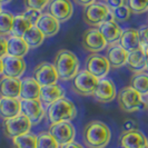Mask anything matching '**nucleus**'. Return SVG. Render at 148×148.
I'll return each mask as SVG.
<instances>
[{"label": "nucleus", "instance_id": "bb28decb", "mask_svg": "<svg viewBox=\"0 0 148 148\" xmlns=\"http://www.w3.org/2000/svg\"><path fill=\"white\" fill-rule=\"evenodd\" d=\"M130 87L138 91L141 96H148V74L147 73H135L130 80Z\"/></svg>", "mask_w": 148, "mask_h": 148}, {"label": "nucleus", "instance_id": "393cba45", "mask_svg": "<svg viewBox=\"0 0 148 148\" xmlns=\"http://www.w3.org/2000/svg\"><path fill=\"white\" fill-rule=\"evenodd\" d=\"M29 50V46L22 37L10 36L7 39V55L23 58Z\"/></svg>", "mask_w": 148, "mask_h": 148}, {"label": "nucleus", "instance_id": "423d86ee", "mask_svg": "<svg viewBox=\"0 0 148 148\" xmlns=\"http://www.w3.org/2000/svg\"><path fill=\"white\" fill-rule=\"evenodd\" d=\"M99 79L92 76L87 70L79 71L76 75L73 82V89L80 96H92L97 88Z\"/></svg>", "mask_w": 148, "mask_h": 148}, {"label": "nucleus", "instance_id": "9d476101", "mask_svg": "<svg viewBox=\"0 0 148 148\" xmlns=\"http://www.w3.org/2000/svg\"><path fill=\"white\" fill-rule=\"evenodd\" d=\"M86 70L98 79L105 78L110 70V64L107 57L99 53H92L86 59Z\"/></svg>", "mask_w": 148, "mask_h": 148}, {"label": "nucleus", "instance_id": "ea45409f", "mask_svg": "<svg viewBox=\"0 0 148 148\" xmlns=\"http://www.w3.org/2000/svg\"><path fill=\"white\" fill-rule=\"evenodd\" d=\"M123 5H125V0H107V6L109 7V9H115Z\"/></svg>", "mask_w": 148, "mask_h": 148}, {"label": "nucleus", "instance_id": "c03bdc74", "mask_svg": "<svg viewBox=\"0 0 148 148\" xmlns=\"http://www.w3.org/2000/svg\"><path fill=\"white\" fill-rule=\"evenodd\" d=\"M146 70H148V51L146 52Z\"/></svg>", "mask_w": 148, "mask_h": 148}, {"label": "nucleus", "instance_id": "58836bf2", "mask_svg": "<svg viewBox=\"0 0 148 148\" xmlns=\"http://www.w3.org/2000/svg\"><path fill=\"white\" fill-rule=\"evenodd\" d=\"M7 55V39L3 36H0V58Z\"/></svg>", "mask_w": 148, "mask_h": 148}, {"label": "nucleus", "instance_id": "c9c22d12", "mask_svg": "<svg viewBox=\"0 0 148 148\" xmlns=\"http://www.w3.org/2000/svg\"><path fill=\"white\" fill-rule=\"evenodd\" d=\"M50 0H25V5L27 8L31 9H37V10H42Z\"/></svg>", "mask_w": 148, "mask_h": 148}, {"label": "nucleus", "instance_id": "7ed1b4c3", "mask_svg": "<svg viewBox=\"0 0 148 148\" xmlns=\"http://www.w3.org/2000/svg\"><path fill=\"white\" fill-rule=\"evenodd\" d=\"M47 116L51 124L60 121H71L77 116V108L71 100L64 97L48 106Z\"/></svg>", "mask_w": 148, "mask_h": 148}, {"label": "nucleus", "instance_id": "ddd939ff", "mask_svg": "<svg viewBox=\"0 0 148 148\" xmlns=\"http://www.w3.org/2000/svg\"><path fill=\"white\" fill-rule=\"evenodd\" d=\"M48 11L59 22H65L71 18L74 6L70 0H50Z\"/></svg>", "mask_w": 148, "mask_h": 148}, {"label": "nucleus", "instance_id": "f8f14e48", "mask_svg": "<svg viewBox=\"0 0 148 148\" xmlns=\"http://www.w3.org/2000/svg\"><path fill=\"white\" fill-rule=\"evenodd\" d=\"M21 114L29 119L32 125H37L42 120L46 112L39 99H28L21 100Z\"/></svg>", "mask_w": 148, "mask_h": 148}, {"label": "nucleus", "instance_id": "39448f33", "mask_svg": "<svg viewBox=\"0 0 148 148\" xmlns=\"http://www.w3.org/2000/svg\"><path fill=\"white\" fill-rule=\"evenodd\" d=\"M112 19V15L109 7L103 2H94L85 7L84 20L90 26H99L104 21Z\"/></svg>", "mask_w": 148, "mask_h": 148}, {"label": "nucleus", "instance_id": "e433bc0d", "mask_svg": "<svg viewBox=\"0 0 148 148\" xmlns=\"http://www.w3.org/2000/svg\"><path fill=\"white\" fill-rule=\"evenodd\" d=\"M139 31V38H140V48L145 51H148V26L141 27Z\"/></svg>", "mask_w": 148, "mask_h": 148}, {"label": "nucleus", "instance_id": "72a5a7b5", "mask_svg": "<svg viewBox=\"0 0 148 148\" xmlns=\"http://www.w3.org/2000/svg\"><path fill=\"white\" fill-rule=\"evenodd\" d=\"M127 6L133 14H144L148 11V0H127Z\"/></svg>", "mask_w": 148, "mask_h": 148}, {"label": "nucleus", "instance_id": "4468645a", "mask_svg": "<svg viewBox=\"0 0 148 148\" xmlns=\"http://www.w3.org/2000/svg\"><path fill=\"white\" fill-rule=\"evenodd\" d=\"M3 64V76L20 78L26 71V61L20 57H14L6 55L1 58Z\"/></svg>", "mask_w": 148, "mask_h": 148}, {"label": "nucleus", "instance_id": "c756f323", "mask_svg": "<svg viewBox=\"0 0 148 148\" xmlns=\"http://www.w3.org/2000/svg\"><path fill=\"white\" fill-rule=\"evenodd\" d=\"M34 25L27 19L25 18L22 15L15 16V19H14V25H12V36H17V37H22L26 31L28 29H30Z\"/></svg>", "mask_w": 148, "mask_h": 148}, {"label": "nucleus", "instance_id": "a878e982", "mask_svg": "<svg viewBox=\"0 0 148 148\" xmlns=\"http://www.w3.org/2000/svg\"><path fill=\"white\" fill-rule=\"evenodd\" d=\"M127 66L130 70L135 73H140L146 70V53L143 49H138L135 51L129 52L128 59H127Z\"/></svg>", "mask_w": 148, "mask_h": 148}, {"label": "nucleus", "instance_id": "f3484780", "mask_svg": "<svg viewBox=\"0 0 148 148\" xmlns=\"http://www.w3.org/2000/svg\"><path fill=\"white\" fill-rule=\"evenodd\" d=\"M21 90V80L19 78L3 76L0 79V97L19 98Z\"/></svg>", "mask_w": 148, "mask_h": 148}, {"label": "nucleus", "instance_id": "f257e3e1", "mask_svg": "<svg viewBox=\"0 0 148 148\" xmlns=\"http://www.w3.org/2000/svg\"><path fill=\"white\" fill-rule=\"evenodd\" d=\"M109 127L99 120L90 121L82 132V139L88 148H105L110 140Z\"/></svg>", "mask_w": 148, "mask_h": 148}, {"label": "nucleus", "instance_id": "4c0bfd02", "mask_svg": "<svg viewBox=\"0 0 148 148\" xmlns=\"http://www.w3.org/2000/svg\"><path fill=\"white\" fill-rule=\"evenodd\" d=\"M123 129H124V132L135 130V129H137V123H136L134 119H126V120L124 121Z\"/></svg>", "mask_w": 148, "mask_h": 148}, {"label": "nucleus", "instance_id": "412c9836", "mask_svg": "<svg viewBox=\"0 0 148 148\" xmlns=\"http://www.w3.org/2000/svg\"><path fill=\"white\" fill-rule=\"evenodd\" d=\"M36 26L44 34L45 37H52L60 29V22L55 17H52L49 12L42 14L40 16Z\"/></svg>", "mask_w": 148, "mask_h": 148}, {"label": "nucleus", "instance_id": "79ce46f5", "mask_svg": "<svg viewBox=\"0 0 148 148\" xmlns=\"http://www.w3.org/2000/svg\"><path fill=\"white\" fill-rule=\"evenodd\" d=\"M62 148H84L79 144V143H76V141H71V143H69V144H67L65 146H62Z\"/></svg>", "mask_w": 148, "mask_h": 148}, {"label": "nucleus", "instance_id": "4be33fe9", "mask_svg": "<svg viewBox=\"0 0 148 148\" xmlns=\"http://www.w3.org/2000/svg\"><path fill=\"white\" fill-rule=\"evenodd\" d=\"M41 92V86L34 77H28L21 80V90H20V100L28 99H39Z\"/></svg>", "mask_w": 148, "mask_h": 148}, {"label": "nucleus", "instance_id": "a211bd4d", "mask_svg": "<svg viewBox=\"0 0 148 148\" xmlns=\"http://www.w3.org/2000/svg\"><path fill=\"white\" fill-rule=\"evenodd\" d=\"M21 114V100L19 98L0 97V117L9 119Z\"/></svg>", "mask_w": 148, "mask_h": 148}, {"label": "nucleus", "instance_id": "b1692460", "mask_svg": "<svg viewBox=\"0 0 148 148\" xmlns=\"http://www.w3.org/2000/svg\"><path fill=\"white\" fill-rule=\"evenodd\" d=\"M64 97H65V90L60 86H58L57 84H53V85L41 87V92H40L39 100L44 105L49 106V105L53 104L55 101L59 100Z\"/></svg>", "mask_w": 148, "mask_h": 148}, {"label": "nucleus", "instance_id": "aec40b11", "mask_svg": "<svg viewBox=\"0 0 148 148\" xmlns=\"http://www.w3.org/2000/svg\"><path fill=\"white\" fill-rule=\"evenodd\" d=\"M119 45L126 49L128 52L140 49V38L139 31L134 28H127L123 30V34L119 39Z\"/></svg>", "mask_w": 148, "mask_h": 148}, {"label": "nucleus", "instance_id": "2eb2a0df", "mask_svg": "<svg viewBox=\"0 0 148 148\" xmlns=\"http://www.w3.org/2000/svg\"><path fill=\"white\" fill-rule=\"evenodd\" d=\"M120 148H148V138L140 130L124 132L119 139Z\"/></svg>", "mask_w": 148, "mask_h": 148}, {"label": "nucleus", "instance_id": "0eeeda50", "mask_svg": "<svg viewBox=\"0 0 148 148\" xmlns=\"http://www.w3.org/2000/svg\"><path fill=\"white\" fill-rule=\"evenodd\" d=\"M31 121L25 115L19 114L18 116L12 118L5 119L3 121V130L6 136L9 138H15L18 136H21L23 134L29 133L31 128Z\"/></svg>", "mask_w": 148, "mask_h": 148}, {"label": "nucleus", "instance_id": "9b49d317", "mask_svg": "<svg viewBox=\"0 0 148 148\" xmlns=\"http://www.w3.org/2000/svg\"><path fill=\"white\" fill-rule=\"evenodd\" d=\"M34 78L42 87V86H49V85L56 84L59 77L55 66L50 62L45 61V62H40L34 69Z\"/></svg>", "mask_w": 148, "mask_h": 148}, {"label": "nucleus", "instance_id": "1a4fd4ad", "mask_svg": "<svg viewBox=\"0 0 148 148\" xmlns=\"http://www.w3.org/2000/svg\"><path fill=\"white\" fill-rule=\"evenodd\" d=\"M107 41L101 35V32L98 30V28H91V29L86 30L82 35V45L84 49L88 50L90 52H97L104 50L107 46Z\"/></svg>", "mask_w": 148, "mask_h": 148}, {"label": "nucleus", "instance_id": "37998d69", "mask_svg": "<svg viewBox=\"0 0 148 148\" xmlns=\"http://www.w3.org/2000/svg\"><path fill=\"white\" fill-rule=\"evenodd\" d=\"M3 75V64H2V59L0 58V76Z\"/></svg>", "mask_w": 148, "mask_h": 148}, {"label": "nucleus", "instance_id": "c85d7f7f", "mask_svg": "<svg viewBox=\"0 0 148 148\" xmlns=\"http://www.w3.org/2000/svg\"><path fill=\"white\" fill-rule=\"evenodd\" d=\"M15 148H37V135L31 133L23 134L12 138Z\"/></svg>", "mask_w": 148, "mask_h": 148}, {"label": "nucleus", "instance_id": "dca6fc26", "mask_svg": "<svg viewBox=\"0 0 148 148\" xmlns=\"http://www.w3.org/2000/svg\"><path fill=\"white\" fill-rule=\"evenodd\" d=\"M92 96L96 98L97 101L103 103V104L112 101L115 97L117 96V90H116V86L114 82L107 78L99 79V82L97 85V88Z\"/></svg>", "mask_w": 148, "mask_h": 148}, {"label": "nucleus", "instance_id": "49530a36", "mask_svg": "<svg viewBox=\"0 0 148 148\" xmlns=\"http://www.w3.org/2000/svg\"><path fill=\"white\" fill-rule=\"evenodd\" d=\"M1 5H2V3H0V12L2 11V9H1Z\"/></svg>", "mask_w": 148, "mask_h": 148}, {"label": "nucleus", "instance_id": "473e14b6", "mask_svg": "<svg viewBox=\"0 0 148 148\" xmlns=\"http://www.w3.org/2000/svg\"><path fill=\"white\" fill-rule=\"evenodd\" d=\"M111 15H112V19L115 21L124 22L127 21L130 18L132 11H130V9L128 8L127 5H123V6H119V7L112 9Z\"/></svg>", "mask_w": 148, "mask_h": 148}, {"label": "nucleus", "instance_id": "de8ad7c7", "mask_svg": "<svg viewBox=\"0 0 148 148\" xmlns=\"http://www.w3.org/2000/svg\"><path fill=\"white\" fill-rule=\"evenodd\" d=\"M147 105H148V103H147Z\"/></svg>", "mask_w": 148, "mask_h": 148}, {"label": "nucleus", "instance_id": "5701e85b", "mask_svg": "<svg viewBox=\"0 0 148 148\" xmlns=\"http://www.w3.org/2000/svg\"><path fill=\"white\" fill-rule=\"evenodd\" d=\"M129 52L124 49L120 45H114L107 50V59L112 68H120L127 64Z\"/></svg>", "mask_w": 148, "mask_h": 148}, {"label": "nucleus", "instance_id": "f704fd0d", "mask_svg": "<svg viewBox=\"0 0 148 148\" xmlns=\"http://www.w3.org/2000/svg\"><path fill=\"white\" fill-rule=\"evenodd\" d=\"M41 15H42V14L40 12V10L31 9V8H27V10L22 14V16H23L25 18H27L34 26H36V23L38 22V20H39V18H40Z\"/></svg>", "mask_w": 148, "mask_h": 148}, {"label": "nucleus", "instance_id": "cd10ccee", "mask_svg": "<svg viewBox=\"0 0 148 148\" xmlns=\"http://www.w3.org/2000/svg\"><path fill=\"white\" fill-rule=\"evenodd\" d=\"M22 38L26 40L29 48H37L44 42L45 35L38 29L37 26H32L30 29L26 31V34L22 36Z\"/></svg>", "mask_w": 148, "mask_h": 148}, {"label": "nucleus", "instance_id": "a18cd8bd", "mask_svg": "<svg viewBox=\"0 0 148 148\" xmlns=\"http://www.w3.org/2000/svg\"><path fill=\"white\" fill-rule=\"evenodd\" d=\"M11 0H0V3H8V2H10Z\"/></svg>", "mask_w": 148, "mask_h": 148}, {"label": "nucleus", "instance_id": "6ab92c4d", "mask_svg": "<svg viewBox=\"0 0 148 148\" xmlns=\"http://www.w3.org/2000/svg\"><path fill=\"white\" fill-rule=\"evenodd\" d=\"M98 30L101 32L106 41L109 44H115V42L119 41L120 36L123 34V29L119 27L117 21H115L114 19H108L103 22L101 25H99Z\"/></svg>", "mask_w": 148, "mask_h": 148}, {"label": "nucleus", "instance_id": "f03ea898", "mask_svg": "<svg viewBox=\"0 0 148 148\" xmlns=\"http://www.w3.org/2000/svg\"><path fill=\"white\" fill-rule=\"evenodd\" d=\"M53 66L61 80H70L79 73V60L73 51L61 49L53 59Z\"/></svg>", "mask_w": 148, "mask_h": 148}, {"label": "nucleus", "instance_id": "20e7f679", "mask_svg": "<svg viewBox=\"0 0 148 148\" xmlns=\"http://www.w3.org/2000/svg\"><path fill=\"white\" fill-rule=\"evenodd\" d=\"M117 100H118L119 107L127 112L140 110L146 106L143 96L130 86L125 87L119 91V94L117 95Z\"/></svg>", "mask_w": 148, "mask_h": 148}, {"label": "nucleus", "instance_id": "a19ab883", "mask_svg": "<svg viewBox=\"0 0 148 148\" xmlns=\"http://www.w3.org/2000/svg\"><path fill=\"white\" fill-rule=\"evenodd\" d=\"M76 3H78V5H80V6H84V7H87L89 5H91V3H94L96 0H74Z\"/></svg>", "mask_w": 148, "mask_h": 148}, {"label": "nucleus", "instance_id": "7c9ffc66", "mask_svg": "<svg viewBox=\"0 0 148 148\" xmlns=\"http://www.w3.org/2000/svg\"><path fill=\"white\" fill-rule=\"evenodd\" d=\"M14 19H15V16L10 11L2 10L0 12V36H7L11 34Z\"/></svg>", "mask_w": 148, "mask_h": 148}, {"label": "nucleus", "instance_id": "6e6552de", "mask_svg": "<svg viewBox=\"0 0 148 148\" xmlns=\"http://www.w3.org/2000/svg\"><path fill=\"white\" fill-rule=\"evenodd\" d=\"M48 133L57 140L59 146H65L67 144L74 141L76 130L74 125L70 121H60L56 124H51Z\"/></svg>", "mask_w": 148, "mask_h": 148}, {"label": "nucleus", "instance_id": "2f4dec72", "mask_svg": "<svg viewBox=\"0 0 148 148\" xmlns=\"http://www.w3.org/2000/svg\"><path fill=\"white\" fill-rule=\"evenodd\" d=\"M37 148H59V144L48 132L40 133L37 136Z\"/></svg>", "mask_w": 148, "mask_h": 148}]
</instances>
